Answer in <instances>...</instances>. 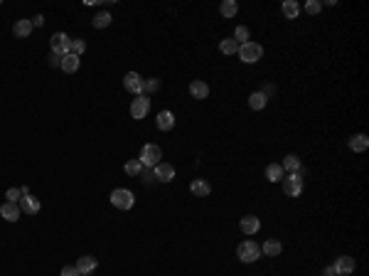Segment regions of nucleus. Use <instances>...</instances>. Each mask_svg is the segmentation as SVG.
Instances as JSON below:
<instances>
[{"instance_id":"obj_28","label":"nucleus","mask_w":369,"mask_h":276,"mask_svg":"<svg viewBox=\"0 0 369 276\" xmlns=\"http://www.w3.org/2000/svg\"><path fill=\"white\" fill-rule=\"evenodd\" d=\"M281 168L288 170V173H298V170H300V158H298V155H285Z\"/></svg>"},{"instance_id":"obj_15","label":"nucleus","mask_w":369,"mask_h":276,"mask_svg":"<svg viewBox=\"0 0 369 276\" xmlns=\"http://www.w3.org/2000/svg\"><path fill=\"white\" fill-rule=\"evenodd\" d=\"M155 126H158L160 131H170L172 126H175V116H172V111H160V114L155 116Z\"/></svg>"},{"instance_id":"obj_24","label":"nucleus","mask_w":369,"mask_h":276,"mask_svg":"<svg viewBox=\"0 0 369 276\" xmlns=\"http://www.w3.org/2000/svg\"><path fill=\"white\" fill-rule=\"evenodd\" d=\"M283 168L278 165V163H271L268 168H266V178L271 180V183H278V180H283Z\"/></svg>"},{"instance_id":"obj_37","label":"nucleus","mask_w":369,"mask_h":276,"mask_svg":"<svg viewBox=\"0 0 369 276\" xmlns=\"http://www.w3.org/2000/svg\"><path fill=\"white\" fill-rule=\"evenodd\" d=\"M322 276H340V274H337V269H335V266H327V269L322 271Z\"/></svg>"},{"instance_id":"obj_22","label":"nucleus","mask_w":369,"mask_h":276,"mask_svg":"<svg viewBox=\"0 0 369 276\" xmlns=\"http://www.w3.org/2000/svg\"><path fill=\"white\" fill-rule=\"evenodd\" d=\"M111 20H114V18H111V13H96V15H94V20H91V25H94L96 30H104V28H109V25H111Z\"/></svg>"},{"instance_id":"obj_29","label":"nucleus","mask_w":369,"mask_h":276,"mask_svg":"<svg viewBox=\"0 0 369 276\" xmlns=\"http://www.w3.org/2000/svg\"><path fill=\"white\" fill-rule=\"evenodd\" d=\"M126 173H128L131 178H138V175H141V173H143V163H141V160H138V158H133V160H128V163H126Z\"/></svg>"},{"instance_id":"obj_1","label":"nucleus","mask_w":369,"mask_h":276,"mask_svg":"<svg viewBox=\"0 0 369 276\" xmlns=\"http://www.w3.org/2000/svg\"><path fill=\"white\" fill-rule=\"evenodd\" d=\"M236 256H239L244 264H251V261H256V259L261 256V246L256 244L254 239H244L241 244L236 246Z\"/></svg>"},{"instance_id":"obj_39","label":"nucleus","mask_w":369,"mask_h":276,"mask_svg":"<svg viewBox=\"0 0 369 276\" xmlns=\"http://www.w3.org/2000/svg\"><path fill=\"white\" fill-rule=\"evenodd\" d=\"M82 276H91V274H82Z\"/></svg>"},{"instance_id":"obj_34","label":"nucleus","mask_w":369,"mask_h":276,"mask_svg":"<svg viewBox=\"0 0 369 276\" xmlns=\"http://www.w3.org/2000/svg\"><path fill=\"white\" fill-rule=\"evenodd\" d=\"M320 8H322V3H317V0H308V3H305V10H308L310 15H317Z\"/></svg>"},{"instance_id":"obj_7","label":"nucleus","mask_w":369,"mask_h":276,"mask_svg":"<svg viewBox=\"0 0 369 276\" xmlns=\"http://www.w3.org/2000/svg\"><path fill=\"white\" fill-rule=\"evenodd\" d=\"M50 47H52V55H57V57H64V55H69V47H72V40L64 35V32H55L52 35V40H50Z\"/></svg>"},{"instance_id":"obj_25","label":"nucleus","mask_w":369,"mask_h":276,"mask_svg":"<svg viewBox=\"0 0 369 276\" xmlns=\"http://www.w3.org/2000/svg\"><path fill=\"white\" fill-rule=\"evenodd\" d=\"M266 101H268V96L263 92H254L251 96H249V106L254 109V111H261L263 106H266Z\"/></svg>"},{"instance_id":"obj_13","label":"nucleus","mask_w":369,"mask_h":276,"mask_svg":"<svg viewBox=\"0 0 369 276\" xmlns=\"http://www.w3.org/2000/svg\"><path fill=\"white\" fill-rule=\"evenodd\" d=\"M349 148H352L354 153H362V151H367V148H369L367 133H354V136L349 138Z\"/></svg>"},{"instance_id":"obj_5","label":"nucleus","mask_w":369,"mask_h":276,"mask_svg":"<svg viewBox=\"0 0 369 276\" xmlns=\"http://www.w3.org/2000/svg\"><path fill=\"white\" fill-rule=\"evenodd\" d=\"M123 87H126V92H131L133 96H141L145 92V79H143L138 72H128L123 77Z\"/></svg>"},{"instance_id":"obj_26","label":"nucleus","mask_w":369,"mask_h":276,"mask_svg":"<svg viewBox=\"0 0 369 276\" xmlns=\"http://www.w3.org/2000/svg\"><path fill=\"white\" fill-rule=\"evenodd\" d=\"M219 13H222V18H236V13H239L236 0H224V3L219 5Z\"/></svg>"},{"instance_id":"obj_14","label":"nucleus","mask_w":369,"mask_h":276,"mask_svg":"<svg viewBox=\"0 0 369 276\" xmlns=\"http://www.w3.org/2000/svg\"><path fill=\"white\" fill-rule=\"evenodd\" d=\"M79 64H82V60H79L77 55H72V52H69V55H64V57H62V64H59V67H62V72L72 74V72H77V69H79Z\"/></svg>"},{"instance_id":"obj_20","label":"nucleus","mask_w":369,"mask_h":276,"mask_svg":"<svg viewBox=\"0 0 369 276\" xmlns=\"http://www.w3.org/2000/svg\"><path fill=\"white\" fill-rule=\"evenodd\" d=\"M13 32H15V37H30V32H32V23L25 20V18H20V20L13 25Z\"/></svg>"},{"instance_id":"obj_27","label":"nucleus","mask_w":369,"mask_h":276,"mask_svg":"<svg viewBox=\"0 0 369 276\" xmlns=\"http://www.w3.org/2000/svg\"><path fill=\"white\" fill-rule=\"evenodd\" d=\"M219 52H222V55H236V52H239V42H236L234 37L222 40V42H219Z\"/></svg>"},{"instance_id":"obj_36","label":"nucleus","mask_w":369,"mask_h":276,"mask_svg":"<svg viewBox=\"0 0 369 276\" xmlns=\"http://www.w3.org/2000/svg\"><path fill=\"white\" fill-rule=\"evenodd\" d=\"M30 23H32V28H42V25H45V18H42V15H35Z\"/></svg>"},{"instance_id":"obj_12","label":"nucleus","mask_w":369,"mask_h":276,"mask_svg":"<svg viewBox=\"0 0 369 276\" xmlns=\"http://www.w3.org/2000/svg\"><path fill=\"white\" fill-rule=\"evenodd\" d=\"M239 227H241V232L244 234H256L258 229H261V219L258 217H254V215H246V217H241V222H239Z\"/></svg>"},{"instance_id":"obj_16","label":"nucleus","mask_w":369,"mask_h":276,"mask_svg":"<svg viewBox=\"0 0 369 276\" xmlns=\"http://www.w3.org/2000/svg\"><path fill=\"white\" fill-rule=\"evenodd\" d=\"M335 269H337L340 276L352 274V271H354V259H352V256H340V259L335 261Z\"/></svg>"},{"instance_id":"obj_19","label":"nucleus","mask_w":369,"mask_h":276,"mask_svg":"<svg viewBox=\"0 0 369 276\" xmlns=\"http://www.w3.org/2000/svg\"><path fill=\"white\" fill-rule=\"evenodd\" d=\"M261 251H263L266 256H278V254L283 251V244H281L278 239H266V244L261 246Z\"/></svg>"},{"instance_id":"obj_30","label":"nucleus","mask_w":369,"mask_h":276,"mask_svg":"<svg viewBox=\"0 0 369 276\" xmlns=\"http://www.w3.org/2000/svg\"><path fill=\"white\" fill-rule=\"evenodd\" d=\"M249 37H251V32H249V28H244V25H239V28L234 30V40H236L239 45L249 42Z\"/></svg>"},{"instance_id":"obj_32","label":"nucleus","mask_w":369,"mask_h":276,"mask_svg":"<svg viewBox=\"0 0 369 276\" xmlns=\"http://www.w3.org/2000/svg\"><path fill=\"white\" fill-rule=\"evenodd\" d=\"M5 197H8V202H15V205H18V202L23 200V190H18V187H10V190L5 192Z\"/></svg>"},{"instance_id":"obj_17","label":"nucleus","mask_w":369,"mask_h":276,"mask_svg":"<svg viewBox=\"0 0 369 276\" xmlns=\"http://www.w3.org/2000/svg\"><path fill=\"white\" fill-rule=\"evenodd\" d=\"M190 190H192L197 197H207V195L212 192V185L207 183V180H202V178H197V180L190 183Z\"/></svg>"},{"instance_id":"obj_8","label":"nucleus","mask_w":369,"mask_h":276,"mask_svg":"<svg viewBox=\"0 0 369 276\" xmlns=\"http://www.w3.org/2000/svg\"><path fill=\"white\" fill-rule=\"evenodd\" d=\"M148 111H150V99H148L145 94L136 96L133 104H131V116H133V119H143Z\"/></svg>"},{"instance_id":"obj_38","label":"nucleus","mask_w":369,"mask_h":276,"mask_svg":"<svg viewBox=\"0 0 369 276\" xmlns=\"http://www.w3.org/2000/svg\"><path fill=\"white\" fill-rule=\"evenodd\" d=\"M50 64H52V67H59V64H62V57H57V55H52V60H50Z\"/></svg>"},{"instance_id":"obj_11","label":"nucleus","mask_w":369,"mask_h":276,"mask_svg":"<svg viewBox=\"0 0 369 276\" xmlns=\"http://www.w3.org/2000/svg\"><path fill=\"white\" fill-rule=\"evenodd\" d=\"M20 215H23V212H20V205H15V202H8V200L0 205V217H5L8 222H18V219H20Z\"/></svg>"},{"instance_id":"obj_3","label":"nucleus","mask_w":369,"mask_h":276,"mask_svg":"<svg viewBox=\"0 0 369 276\" xmlns=\"http://www.w3.org/2000/svg\"><path fill=\"white\" fill-rule=\"evenodd\" d=\"M160 158H163V151H160V146H155V143H148V146H143L141 151V160L143 168H155L158 163H160Z\"/></svg>"},{"instance_id":"obj_10","label":"nucleus","mask_w":369,"mask_h":276,"mask_svg":"<svg viewBox=\"0 0 369 276\" xmlns=\"http://www.w3.org/2000/svg\"><path fill=\"white\" fill-rule=\"evenodd\" d=\"M40 197H35V195H23V200H20V212H25V215H37L40 212Z\"/></svg>"},{"instance_id":"obj_2","label":"nucleus","mask_w":369,"mask_h":276,"mask_svg":"<svg viewBox=\"0 0 369 276\" xmlns=\"http://www.w3.org/2000/svg\"><path fill=\"white\" fill-rule=\"evenodd\" d=\"M263 57V47L261 45H256V42H244V45H239V60L246 62V64H254Z\"/></svg>"},{"instance_id":"obj_31","label":"nucleus","mask_w":369,"mask_h":276,"mask_svg":"<svg viewBox=\"0 0 369 276\" xmlns=\"http://www.w3.org/2000/svg\"><path fill=\"white\" fill-rule=\"evenodd\" d=\"M69 52H72V55H77V57H82V55L86 52V42H84V40H72Z\"/></svg>"},{"instance_id":"obj_6","label":"nucleus","mask_w":369,"mask_h":276,"mask_svg":"<svg viewBox=\"0 0 369 276\" xmlns=\"http://www.w3.org/2000/svg\"><path fill=\"white\" fill-rule=\"evenodd\" d=\"M281 183H283V192L288 197H298L303 192V175L298 173H288V178H283Z\"/></svg>"},{"instance_id":"obj_23","label":"nucleus","mask_w":369,"mask_h":276,"mask_svg":"<svg viewBox=\"0 0 369 276\" xmlns=\"http://www.w3.org/2000/svg\"><path fill=\"white\" fill-rule=\"evenodd\" d=\"M281 10H283V15L288 18V20H295L298 13H300V5H298L295 0H285L283 5H281Z\"/></svg>"},{"instance_id":"obj_9","label":"nucleus","mask_w":369,"mask_h":276,"mask_svg":"<svg viewBox=\"0 0 369 276\" xmlns=\"http://www.w3.org/2000/svg\"><path fill=\"white\" fill-rule=\"evenodd\" d=\"M153 175H155L158 183H170L172 178H175V168H172L170 163H158L153 168Z\"/></svg>"},{"instance_id":"obj_35","label":"nucleus","mask_w":369,"mask_h":276,"mask_svg":"<svg viewBox=\"0 0 369 276\" xmlns=\"http://www.w3.org/2000/svg\"><path fill=\"white\" fill-rule=\"evenodd\" d=\"M62 276H82V274H79L77 266H64V269H62Z\"/></svg>"},{"instance_id":"obj_21","label":"nucleus","mask_w":369,"mask_h":276,"mask_svg":"<svg viewBox=\"0 0 369 276\" xmlns=\"http://www.w3.org/2000/svg\"><path fill=\"white\" fill-rule=\"evenodd\" d=\"M190 94H192L195 99H207V96H209V87H207L204 82L195 79V82L190 84Z\"/></svg>"},{"instance_id":"obj_4","label":"nucleus","mask_w":369,"mask_h":276,"mask_svg":"<svg viewBox=\"0 0 369 276\" xmlns=\"http://www.w3.org/2000/svg\"><path fill=\"white\" fill-rule=\"evenodd\" d=\"M133 202H136V197H133V192L126 190V187H118V190L111 192V205L118 207V210H131Z\"/></svg>"},{"instance_id":"obj_18","label":"nucleus","mask_w":369,"mask_h":276,"mask_svg":"<svg viewBox=\"0 0 369 276\" xmlns=\"http://www.w3.org/2000/svg\"><path fill=\"white\" fill-rule=\"evenodd\" d=\"M74 266L79 269V274H91V271L96 269V259L86 254V256H79V261H77Z\"/></svg>"},{"instance_id":"obj_33","label":"nucleus","mask_w":369,"mask_h":276,"mask_svg":"<svg viewBox=\"0 0 369 276\" xmlns=\"http://www.w3.org/2000/svg\"><path fill=\"white\" fill-rule=\"evenodd\" d=\"M158 89H160V79H158V77H150V79H145V92L153 94V92H158Z\"/></svg>"}]
</instances>
